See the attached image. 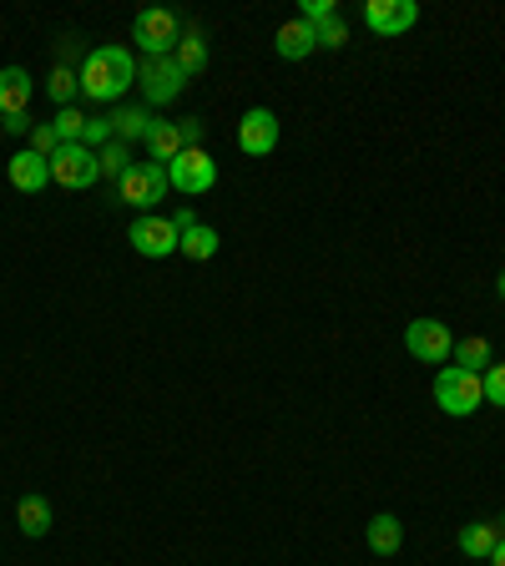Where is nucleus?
I'll list each match as a JSON object with an SVG mask.
<instances>
[{"label": "nucleus", "mask_w": 505, "mask_h": 566, "mask_svg": "<svg viewBox=\"0 0 505 566\" xmlns=\"http://www.w3.org/2000/svg\"><path fill=\"white\" fill-rule=\"evenodd\" d=\"M334 11H339V6H334V0H304V11H298V15H304V21H324V15H334Z\"/></svg>", "instance_id": "c756f323"}, {"label": "nucleus", "mask_w": 505, "mask_h": 566, "mask_svg": "<svg viewBox=\"0 0 505 566\" xmlns=\"http://www.w3.org/2000/svg\"><path fill=\"white\" fill-rule=\"evenodd\" d=\"M172 223H177V233H188V228H198V212H192V208H177Z\"/></svg>", "instance_id": "473e14b6"}, {"label": "nucleus", "mask_w": 505, "mask_h": 566, "mask_svg": "<svg viewBox=\"0 0 505 566\" xmlns=\"http://www.w3.org/2000/svg\"><path fill=\"white\" fill-rule=\"evenodd\" d=\"M182 31H188V25L177 21L172 11H162V6H141L137 21H131V41H137L141 61L147 56H172L177 41H182Z\"/></svg>", "instance_id": "7ed1b4c3"}, {"label": "nucleus", "mask_w": 505, "mask_h": 566, "mask_svg": "<svg viewBox=\"0 0 505 566\" xmlns=\"http://www.w3.org/2000/svg\"><path fill=\"white\" fill-rule=\"evenodd\" d=\"M51 127H56V137H61V142H82V132H86V112H82V106H61Z\"/></svg>", "instance_id": "a878e982"}, {"label": "nucleus", "mask_w": 505, "mask_h": 566, "mask_svg": "<svg viewBox=\"0 0 505 566\" xmlns=\"http://www.w3.org/2000/svg\"><path fill=\"white\" fill-rule=\"evenodd\" d=\"M96 177H102V163H96L92 147L86 142H61L56 157H51V182L66 192H82V188H92Z\"/></svg>", "instance_id": "423d86ee"}, {"label": "nucleus", "mask_w": 505, "mask_h": 566, "mask_svg": "<svg viewBox=\"0 0 505 566\" xmlns=\"http://www.w3.org/2000/svg\"><path fill=\"white\" fill-rule=\"evenodd\" d=\"M82 142H86V147H92V153H102L106 142H117V137H112V117H86Z\"/></svg>", "instance_id": "cd10ccee"}, {"label": "nucleus", "mask_w": 505, "mask_h": 566, "mask_svg": "<svg viewBox=\"0 0 505 566\" xmlns=\"http://www.w3.org/2000/svg\"><path fill=\"white\" fill-rule=\"evenodd\" d=\"M6 172H11V188H15V192H41V188H51V157L31 153V147H25V153H15Z\"/></svg>", "instance_id": "ddd939ff"}, {"label": "nucleus", "mask_w": 505, "mask_h": 566, "mask_svg": "<svg viewBox=\"0 0 505 566\" xmlns=\"http://www.w3.org/2000/svg\"><path fill=\"white\" fill-rule=\"evenodd\" d=\"M501 536H505V521H471V526H460V552L475 556V562H485Z\"/></svg>", "instance_id": "dca6fc26"}, {"label": "nucleus", "mask_w": 505, "mask_h": 566, "mask_svg": "<svg viewBox=\"0 0 505 566\" xmlns=\"http://www.w3.org/2000/svg\"><path fill=\"white\" fill-rule=\"evenodd\" d=\"M485 562H491V566H505V536H501V542H495V552L485 556Z\"/></svg>", "instance_id": "72a5a7b5"}, {"label": "nucleus", "mask_w": 505, "mask_h": 566, "mask_svg": "<svg viewBox=\"0 0 505 566\" xmlns=\"http://www.w3.org/2000/svg\"><path fill=\"white\" fill-rule=\"evenodd\" d=\"M152 106H117V112H112V137L117 142H147V132H152Z\"/></svg>", "instance_id": "f3484780"}, {"label": "nucleus", "mask_w": 505, "mask_h": 566, "mask_svg": "<svg viewBox=\"0 0 505 566\" xmlns=\"http://www.w3.org/2000/svg\"><path fill=\"white\" fill-rule=\"evenodd\" d=\"M167 177H172V188L182 192V198H202V192L218 188V163H212V153H202V147H188V153L167 167Z\"/></svg>", "instance_id": "1a4fd4ad"}, {"label": "nucleus", "mask_w": 505, "mask_h": 566, "mask_svg": "<svg viewBox=\"0 0 505 566\" xmlns=\"http://www.w3.org/2000/svg\"><path fill=\"white\" fill-rule=\"evenodd\" d=\"M172 61L182 66V76H188V82H192V76H202V71H208V35L188 25V31H182V41H177V51H172Z\"/></svg>", "instance_id": "aec40b11"}, {"label": "nucleus", "mask_w": 505, "mask_h": 566, "mask_svg": "<svg viewBox=\"0 0 505 566\" xmlns=\"http://www.w3.org/2000/svg\"><path fill=\"white\" fill-rule=\"evenodd\" d=\"M31 127H35V122L25 117V112H21V117H0V132H6V137H31Z\"/></svg>", "instance_id": "7c9ffc66"}, {"label": "nucleus", "mask_w": 505, "mask_h": 566, "mask_svg": "<svg viewBox=\"0 0 505 566\" xmlns=\"http://www.w3.org/2000/svg\"><path fill=\"white\" fill-rule=\"evenodd\" d=\"M76 82H82L86 102L112 106L137 82V56H131L127 46H96V51H86V61L76 66Z\"/></svg>", "instance_id": "f257e3e1"}, {"label": "nucleus", "mask_w": 505, "mask_h": 566, "mask_svg": "<svg viewBox=\"0 0 505 566\" xmlns=\"http://www.w3.org/2000/svg\"><path fill=\"white\" fill-rule=\"evenodd\" d=\"M56 147H61L56 127H51V122H35V127H31V153H41V157H56Z\"/></svg>", "instance_id": "c85d7f7f"}, {"label": "nucleus", "mask_w": 505, "mask_h": 566, "mask_svg": "<svg viewBox=\"0 0 505 566\" xmlns=\"http://www.w3.org/2000/svg\"><path fill=\"white\" fill-rule=\"evenodd\" d=\"M278 147V117L269 106H248L243 122H238V153L243 157H269Z\"/></svg>", "instance_id": "9d476101"}, {"label": "nucleus", "mask_w": 505, "mask_h": 566, "mask_svg": "<svg viewBox=\"0 0 505 566\" xmlns=\"http://www.w3.org/2000/svg\"><path fill=\"white\" fill-rule=\"evenodd\" d=\"M51 495H41V491H31V495H21V506H15V526H21V536H46L51 531Z\"/></svg>", "instance_id": "2eb2a0df"}, {"label": "nucleus", "mask_w": 505, "mask_h": 566, "mask_svg": "<svg viewBox=\"0 0 505 566\" xmlns=\"http://www.w3.org/2000/svg\"><path fill=\"white\" fill-rule=\"evenodd\" d=\"M31 92H35V82L25 66L0 71V117H21L25 106H31Z\"/></svg>", "instance_id": "4468645a"}, {"label": "nucleus", "mask_w": 505, "mask_h": 566, "mask_svg": "<svg viewBox=\"0 0 505 566\" xmlns=\"http://www.w3.org/2000/svg\"><path fill=\"white\" fill-rule=\"evenodd\" d=\"M273 51H278L283 61H308L318 51V31L314 21H304V15H294V21H283L278 35H273Z\"/></svg>", "instance_id": "f8f14e48"}, {"label": "nucleus", "mask_w": 505, "mask_h": 566, "mask_svg": "<svg viewBox=\"0 0 505 566\" xmlns=\"http://www.w3.org/2000/svg\"><path fill=\"white\" fill-rule=\"evenodd\" d=\"M481 385H485V405L505 410V365H501V359H495V365L481 375Z\"/></svg>", "instance_id": "bb28decb"}, {"label": "nucleus", "mask_w": 505, "mask_h": 566, "mask_svg": "<svg viewBox=\"0 0 505 566\" xmlns=\"http://www.w3.org/2000/svg\"><path fill=\"white\" fill-rule=\"evenodd\" d=\"M218 243H223V238H218V228H212V223H198V228H188V233H182L177 253H182V259H192V263H208L212 253H218Z\"/></svg>", "instance_id": "4be33fe9"}, {"label": "nucleus", "mask_w": 505, "mask_h": 566, "mask_svg": "<svg viewBox=\"0 0 505 566\" xmlns=\"http://www.w3.org/2000/svg\"><path fill=\"white\" fill-rule=\"evenodd\" d=\"M167 188H172V177H167L162 163H131V172L117 182V202H127L137 212H152L167 198Z\"/></svg>", "instance_id": "39448f33"}, {"label": "nucleus", "mask_w": 505, "mask_h": 566, "mask_svg": "<svg viewBox=\"0 0 505 566\" xmlns=\"http://www.w3.org/2000/svg\"><path fill=\"white\" fill-rule=\"evenodd\" d=\"M365 542H369V552H375V556H394V552L404 546V526H400V516L379 511V516L365 526Z\"/></svg>", "instance_id": "a211bd4d"}, {"label": "nucleus", "mask_w": 505, "mask_h": 566, "mask_svg": "<svg viewBox=\"0 0 505 566\" xmlns=\"http://www.w3.org/2000/svg\"><path fill=\"white\" fill-rule=\"evenodd\" d=\"M96 163H102V177L122 182V177L131 172V147H127V142H106L102 153H96Z\"/></svg>", "instance_id": "5701e85b"}, {"label": "nucleus", "mask_w": 505, "mask_h": 566, "mask_svg": "<svg viewBox=\"0 0 505 566\" xmlns=\"http://www.w3.org/2000/svg\"><path fill=\"white\" fill-rule=\"evenodd\" d=\"M450 359H455L460 369H471V375H485V369L495 365V349H491V339H481V334H471V339H455V349H450Z\"/></svg>", "instance_id": "412c9836"}, {"label": "nucleus", "mask_w": 505, "mask_h": 566, "mask_svg": "<svg viewBox=\"0 0 505 566\" xmlns=\"http://www.w3.org/2000/svg\"><path fill=\"white\" fill-rule=\"evenodd\" d=\"M131 253H141V259H172L177 243H182V233H177L172 218H157V212H141L137 223H131Z\"/></svg>", "instance_id": "6e6552de"}, {"label": "nucleus", "mask_w": 505, "mask_h": 566, "mask_svg": "<svg viewBox=\"0 0 505 566\" xmlns=\"http://www.w3.org/2000/svg\"><path fill=\"white\" fill-rule=\"evenodd\" d=\"M137 82H141V106H172L188 92V76L172 56H147L137 61Z\"/></svg>", "instance_id": "20e7f679"}, {"label": "nucleus", "mask_w": 505, "mask_h": 566, "mask_svg": "<svg viewBox=\"0 0 505 566\" xmlns=\"http://www.w3.org/2000/svg\"><path fill=\"white\" fill-rule=\"evenodd\" d=\"M147 153H152V163H162V167H172L177 157L188 153V147H182V132H177V122H162V117L152 122V132H147Z\"/></svg>", "instance_id": "6ab92c4d"}, {"label": "nucleus", "mask_w": 505, "mask_h": 566, "mask_svg": "<svg viewBox=\"0 0 505 566\" xmlns=\"http://www.w3.org/2000/svg\"><path fill=\"white\" fill-rule=\"evenodd\" d=\"M404 349H410L420 365H450L455 334H450L440 318H414V324H404Z\"/></svg>", "instance_id": "0eeeda50"}, {"label": "nucleus", "mask_w": 505, "mask_h": 566, "mask_svg": "<svg viewBox=\"0 0 505 566\" xmlns=\"http://www.w3.org/2000/svg\"><path fill=\"white\" fill-rule=\"evenodd\" d=\"M495 294H501V298H505V273H501V279H495Z\"/></svg>", "instance_id": "f704fd0d"}, {"label": "nucleus", "mask_w": 505, "mask_h": 566, "mask_svg": "<svg viewBox=\"0 0 505 566\" xmlns=\"http://www.w3.org/2000/svg\"><path fill=\"white\" fill-rule=\"evenodd\" d=\"M435 405L445 415H455V420H471V415L485 405L481 375H471V369H460V365H440V375H435Z\"/></svg>", "instance_id": "f03ea898"}, {"label": "nucleus", "mask_w": 505, "mask_h": 566, "mask_svg": "<svg viewBox=\"0 0 505 566\" xmlns=\"http://www.w3.org/2000/svg\"><path fill=\"white\" fill-rule=\"evenodd\" d=\"M314 31H318V51H339V46H349V21H344L339 11L324 15V21H318Z\"/></svg>", "instance_id": "393cba45"}, {"label": "nucleus", "mask_w": 505, "mask_h": 566, "mask_svg": "<svg viewBox=\"0 0 505 566\" xmlns=\"http://www.w3.org/2000/svg\"><path fill=\"white\" fill-rule=\"evenodd\" d=\"M365 25L375 35H404L420 25V6L414 0H365Z\"/></svg>", "instance_id": "9b49d317"}, {"label": "nucleus", "mask_w": 505, "mask_h": 566, "mask_svg": "<svg viewBox=\"0 0 505 566\" xmlns=\"http://www.w3.org/2000/svg\"><path fill=\"white\" fill-rule=\"evenodd\" d=\"M177 132H182V147H202V122L198 117H182Z\"/></svg>", "instance_id": "2f4dec72"}, {"label": "nucleus", "mask_w": 505, "mask_h": 566, "mask_svg": "<svg viewBox=\"0 0 505 566\" xmlns=\"http://www.w3.org/2000/svg\"><path fill=\"white\" fill-rule=\"evenodd\" d=\"M46 92H51V102H56V106H76V92H82V82H76V71H71V66H51Z\"/></svg>", "instance_id": "b1692460"}]
</instances>
